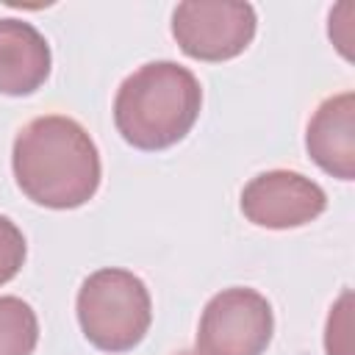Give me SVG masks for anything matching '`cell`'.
Instances as JSON below:
<instances>
[{
    "label": "cell",
    "instance_id": "ba28073f",
    "mask_svg": "<svg viewBox=\"0 0 355 355\" xmlns=\"http://www.w3.org/2000/svg\"><path fill=\"white\" fill-rule=\"evenodd\" d=\"M50 44L25 19H0V94H33L50 78Z\"/></svg>",
    "mask_w": 355,
    "mask_h": 355
},
{
    "label": "cell",
    "instance_id": "9c48e42d",
    "mask_svg": "<svg viewBox=\"0 0 355 355\" xmlns=\"http://www.w3.org/2000/svg\"><path fill=\"white\" fill-rule=\"evenodd\" d=\"M39 344V319L19 297H0V355H31Z\"/></svg>",
    "mask_w": 355,
    "mask_h": 355
},
{
    "label": "cell",
    "instance_id": "30bf717a",
    "mask_svg": "<svg viewBox=\"0 0 355 355\" xmlns=\"http://www.w3.org/2000/svg\"><path fill=\"white\" fill-rule=\"evenodd\" d=\"M352 291L347 288L330 308L324 327V349L327 355H352Z\"/></svg>",
    "mask_w": 355,
    "mask_h": 355
},
{
    "label": "cell",
    "instance_id": "4fadbf2b",
    "mask_svg": "<svg viewBox=\"0 0 355 355\" xmlns=\"http://www.w3.org/2000/svg\"><path fill=\"white\" fill-rule=\"evenodd\" d=\"M175 355H197V352H189V349H180V352H175Z\"/></svg>",
    "mask_w": 355,
    "mask_h": 355
},
{
    "label": "cell",
    "instance_id": "3957f363",
    "mask_svg": "<svg viewBox=\"0 0 355 355\" xmlns=\"http://www.w3.org/2000/svg\"><path fill=\"white\" fill-rule=\"evenodd\" d=\"M78 322L86 341L103 352L139 347L153 322V300L144 280L119 266L92 272L78 291Z\"/></svg>",
    "mask_w": 355,
    "mask_h": 355
},
{
    "label": "cell",
    "instance_id": "7a4b0ae2",
    "mask_svg": "<svg viewBox=\"0 0 355 355\" xmlns=\"http://www.w3.org/2000/svg\"><path fill=\"white\" fill-rule=\"evenodd\" d=\"M202 108V89L191 69L150 61L130 72L114 97V125L136 150H166L186 139Z\"/></svg>",
    "mask_w": 355,
    "mask_h": 355
},
{
    "label": "cell",
    "instance_id": "52a82bcc",
    "mask_svg": "<svg viewBox=\"0 0 355 355\" xmlns=\"http://www.w3.org/2000/svg\"><path fill=\"white\" fill-rule=\"evenodd\" d=\"M308 155L338 180H355V94L327 97L311 116L305 133Z\"/></svg>",
    "mask_w": 355,
    "mask_h": 355
},
{
    "label": "cell",
    "instance_id": "277c9868",
    "mask_svg": "<svg viewBox=\"0 0 355 355\" xmlns=\"http://www.w3.org/2000/svg\"><path fill=\"white\" fill-rule=\"evenodd\" d=\"M275 333L269 300L247 286L222 288L208 300L197 327V355H263Z\"/></svg>",
    "mask_w": 355,
    "mask_h": 355
},
{
    "label": "cell",
    "instance_id": "6da1fadb",
    "mask_svg": "<svg viewBox=\"0 0 355 355\" xmlns=\"http://www.w3.org/2000/svg\"><path fill=\"white\" fill-rule=\"evenodd\" d=\"M11 166L22 194L55 211L89 202L103 178L92 136L80 122L61 114L36 116L17 133Z\"/></svg>",
    "mask_w": 355,
    "mask_h": 355
},
{
    "label": "cell",
    "instance_id": "5b68a950",
    "mask_svg": "<svg viewBox=\"0 0 355 355\" xmlns=\"http://www.w3.org/2000/svg\"><path fill=\"white\" fill-rule=\"evenodd\" d=\"M255 8L236 0H186L172 11V36L189 58L227 61L255 36Z\"/></svg>",
    "mask_w": 355,
    "mask_h": 355
},
{
    "label": "cell",
    "instance_id": "8fae6325",
    "mask_svg": "<svg viewBox=\"0 0 355 355\" xmlns=\"http://www.w3.org/2000/svg\"><path fill=\"white\" fill-rule=\"evenodd\" d=\"M25 255H28V244L22 230L8 216L0 214V286L19 275Z\"/></svg>",
    "mask_w": 355,
    "mask_h": 355
},
{
    "label": "cell",
    "instance_id": "8992f818",
    "mask_svg": "<svg viewBox=\"0 0 355 355\" xmlns=\"http://www.w3.org/2000/svg\"><path fill=\"white\" fill-rule=\"evenodd\" d=\"M327 208V194L319 183L300 172L269 169L255 175L241 189V214L269 230H288L313 222Z\"/></svg>",
    "mask_w": 355,
    "mask_h": 355
},
{
    "label": "cell",
    "instance_id": "7c38bea8",
    "mask_svg": "<svg viewBox=\"0 0 355 355\" xmlns=\"http://www.w3.org/2000/svg\"><path fill=\"white\" fill-rule=\"evenodd\" d=\"M352 14H355L352 3H341L330 11V39L344 58H352Z\"/></svg>",
    "mask_w": 355,
    "mask_h": 355
}]
</instances>
